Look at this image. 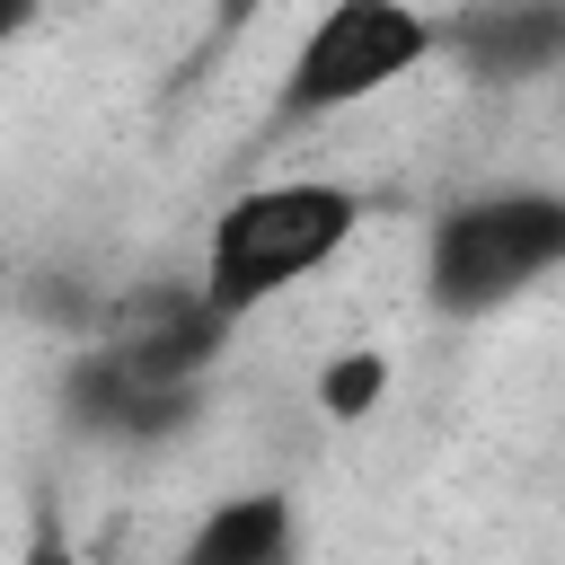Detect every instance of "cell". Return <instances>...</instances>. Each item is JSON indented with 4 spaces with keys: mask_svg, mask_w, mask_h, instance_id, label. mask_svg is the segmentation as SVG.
Segmentation results:
<instances>
[{
    "mask_svg": "<svg viewBox=\"0 0 565 565\" xmlns=\"http://www.w3.org/2000/svg\"><path fill=\"white\" fill-rule=\"evenodd\" d=\"M362 230V185L344 177H318V168H291V177H256L238 185L212 230H203V274L194 291L247 327L256 309H274L282 291H300L309 274H327Z\"/></svg>",
    "mask_w": 565,
    "mask_h": 565,
    "instance_id": "1",
    "label": "cell"
},
{
    "mask_svg": "<svg viewBox=\"0 0 565 565\" xmlns=\"http://www.w3.org/2000/svg\"><path fill=\"white\" fill-rule=\"evenodd\" d=\"M556 265H565V194L556 185H477L424 221L415 282L441 327H477V318H503L512 300H530Z\"/></svg>",
    "mask_w": 565,
    "mask_h": 565,
    "instance_id": "2",
    "label": "cell"
},
{
    "mask_svg": "<svg viewBox=\"0 0 565 565\" xmlns=\"http://www.w3.org/2000/svg\"><path fill=\"white\" fill-rule=\"evenodd\" d=\"M433 62H441V9H415V0H335V9H318L291 35L282 79H274V124L309 132L327 115H353V106L388 97L397 79H415Z\"/></svg>",
    "mask_w": 565,
    "mask_h": 565,
    "instance_id": "3",
    "label": "cell"
},
{
    "mask_svg": "<svg viewBox=\"0 0 565 565\" xmlns=\"http://www.w3.org/2000/svg\"><path fill=\"white\" fill-rule=\"evenodd\" d=\"M441 62H468L477 79H539L565 62V9H547V0L441 9Z\"/></svg>",
    "mask_w": 565,
    "mask_h": 565,
    "instance_id": "4",
    "label": "cell"
},
{
    "mask_svg": "<svg viewBox=\"0 0 565 565\" xmlns=\"http://www.w3.org/2000/svg\"><path fill=\"white\" fill-rule=\"evenodd\" d=\"M168 565H300V503L282 486H238L177 539Z\"/></svg>",
    "mask_w": 565,
    "mask_h": 565,
    "instance_id": "5",
    "label": "cell"
},
{
    "mask_svg": "<svg viewBox=\"0 0 565 565\" xmlns=\"http://www.w3.org/2000/svg\"><path fill=\"white\" fill-rule=\"evenodd\" d=\"M388 388H397V353H380V344H344V353L318 362L309 406H318L327 424H371V415L388 406Z\"/></svg>",
    "mask_w": 565,
    "mask_h": 565,
    "instance_id": "6",
    "label": "cell"
},
{
    "mask_svg": "<svg viewBox=\"0 0 565 565\" xmlns=\"http://www.w3.org/2000/svg\"><path fill=\"white\" fill-rule=\"evenodd\" d=\"M18 565H79V547H71V530H62V512H53V503L35 512V530H26Z\"/></svg>",
    "mask_w": 565,
    "mask_h": 565,
    "instance_id": "7",
    "label": "cell"
},
{
    "mask_svg": "<svg viewBox=\"0 0 565 565\" xmlns=\"http://www.w3.org/2000/svg\"><path fill=\"white\" fill-rule=\"evenodd\" d=\"M18 26H26V9H18V0H0V44H9Z\"/></svg>",
    "mask_w": 565,
    "mask_h": 565,
    "instance_id": "8",
    "label": "cell"
}]
</instances>
